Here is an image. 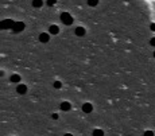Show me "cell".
Masks as SVG:
<instances>
[{
	"instance_id": "6da1fadb",
	"label": "cell",
	"mask_w": 155,
	"mask_h": 136,
	"mask_svg": "<svg viewBox=\"0 0 155 136\" xmlns=\"http://www.w3.org/2000/svg\"><path fill=\"white\" fill-rule=\"evenodd\" d=\"M61 20H62V23H63V24L70 26L71 23H73V18H71V15H70V14H68V12H63V14H61Z\"/></svg>"
},
{
	"instance_id": "7a4b0ae2",
	"label": "cell",
	"mask_w": 155,
	"mask_h": 136,
	"mask_svg": "<svg viewBox=\"0 0 155 136\" xmlns=\"http://www.w3.org/2000/svg\"><path fill=\"white\" fill-rule=\"evenodd\" d=\"M2 28L3 30H10V28H14V26H15V22L14 20H11V19H4L3 22H2Z\"/></svg>"
},
{
	"instance_id": "3957f363",
	"label": "cell",
	"mask_w": 155,
	"mask_h": 136,
	"mask_svg": "<svg viewBox=\"0 0 155 136\" xmlns=\"http://www.w3.org/2000/svg\"><path fill=\"white\" fill-rule=\"evenodd\" d=\"M25 23L23 22H15V26H14V32H22L23 30H25Z\"/></svg>"
},
{
	"instance_id": "277c9868",
	"label": "cell",
	"mask_w": 155,
	"mask_h": 136,
	"mask_svg": "<svg viewBox=\"0 0 155 136\" xmlns=\"http://www.w3.org/2000/svg\"><path fill=\"white\" fill-rule=\"evenodd\" d=\"M82 110H84L85 113H91V112L93 110V106H92V104H89V103H85L84 105H82Z\"/></svg>"
},
{
	"instance_id": "5b68a950",
	"label": "cell",
	"mask_w": 155,
	"mask_h": 136,
	"mask_svg": "<svg viewBox=\"0 0 155 136\" xmlns=\"http://www.w3.org/2000/svg\"><path fill=\"white\" fill-rule=\"evenodd\" d=\"M74 34L77 35V37H84L85 35V28L84 27H77L74 30Z\"/></svg>"
},
{
	"instance_id": "8992f818",
	"label": "cell",
	"mask_w": 155,
	"mask_h": 136,
	"mask_svg": "<svg viewBox=\"0 0 155 136\" xmlns=\"http://www.w3.org/2000/svg\"><path fill=\"white\" fill-rule=\"evenodd\" d=\"M16 92L19 93V94H25V93L27 92V86L23 85V84H22V85H18V86H16Z\"/></svg>"
},
{
	"instance_id": "52a82bcc",
	"label": "cell",
	"mask_w": 155,
	"mask_h": 136,
	"mask_svg": "<svg viewBox=\"0 0 155 136\" xmlns=\"http://www.w3.org/2000/svg\"><path fill=\"white\" fill-rule=\"evenodd\" d=\"M49 32H50V34H53V35H57V34L59 32V28H58V26H54V24H53V26H50V27H49Z\"/></svg>"
},
{
	"instance_id": "ba28073f",
	"label": "cell",
	"mask_w": 155,
	"mask_h": 136,
	"mask_svg": "<svg viewBox=\"0 0 155 136\" xmlns=\"http://www.w3.org/2000/svg\"><path fill=\"white\" fill-rule=\"evenodd\" d=\"M39 40H40V42H42V43H47V42H49V34H40L39 35Z\"/></svg>"
},
{
	"instance_id": "9c48e42d",
	"label": "cell",
	"mask_w": 155,
	"mask_h": 136,
	"mask_svg": "<svg viewBox=\"0 0 155 136\" xmlns=\"http://www.w3.org/2000/svg\"><path fill=\"white\" fill-rule=\"evenodd\" d=\"M42 5H43V0H32V7L40 8Z\"/></svg>"
},
{
	"instance_id": "30bf717a",
	"label": "cell",
	"mask_w": 155,
	"mask_h": 136,
	"mask_svg": "<svg viewBox=\"0 0 155 136\" xmlns=\"http://www.w3.org/2000/svg\"><path fill=\"white\" fill-rule=\"evenodd\" d=\"M71 108V105H70V103H68V101H63L62 104H61V109L62 110H69Z\"/></svg>"
},
{
	"instance_id": "8fae6325",
	"label": "cell",
	"mask_w": 155,
	"mask_h": 136,
	"mask_svg": "<svg viewBox=\"0 0 155 136\" xmlns=\"http://www.w3.org/2000/svg\"><path fill=\"white\" fill-rule=\"evenodd\" d=\"M10 81L11 82H20V75L19 74H12L10 77Z\"/></svg>"
},
{
	"instance_id": "7c38bea8",
	"label": "cell",
	"mask_w": 155,
	"mask_h": 136,
	"mask_svg": "<svg viewBox=\"0 0 155 136\" xmlns=\"http://www.w3.org/2000/svg\"><path fill=\"white\" fill-rule=\"evenodd\" d=\"M99 4V0H88V5L89 7H96Z\"/></svg>"
},
{
	"instance_id": "4fadbf2b",
	"label": "cell",
	"mask_w": 155,
	"mask_h": 136,
	"mask_svg": "<svg viewBox=\"0 0 155 136\" xmlns=\"http://www.w3.org/2000/svg\"><path fill=\"white\" fill-rule=\"evenodd\" d=\"M93 136H104V131H101V129H94Z\"/></svg>"
},
{
	"instance_id": "5bb4252c",
	"label": "cell",
	"mask_w": 155,
	"mask_h": 136,
	"mask_svg": "<svg viewBox=\"0 0 155 136\" xmlns=\"http://www.w3.org/2000/svg\"><path fill=\"white\" fill-rule=\"evenodd\" d=\"M61 86H62V84H61L59 81H55V82H54V88H55V89H59Z\"/></svg>"
},
{
	"instance_id": "9a60e30c",
	"label": "cell",
	"mask_w": 155,
	"mask_h": 136,
	"mask_svg": "<svg viewBox=\"0 0 155 136\" xmlns=\"http://www.w3.org/2000/svg\"><path fill=\"white\" fill-rule=\"evenodd\" d=\"M55 2H57V0H47V5H50V7H51V5H54L55 4Z\"/></svg>"
},
{
	"instance_id": "2e32d148",
	"label": "cell",
	"mask_w": 155,
	"mask_h": 136,
	"mask_svg": "<svg viewBox=\"0 0 155 136\" xmlns=\"http://www.w3.org/2000/svg\"><path fill=\"white\" fill-rule=\"evenodd\" d=\"M144 136H154V132H152V131H146V132H144Z\"/></svg>"
},
{
	"instance_id": "e0dca14e",
	"label": "cell",
	"mask_w": 155,
	"mask_h": 136,
	"mask_svg": "<svg viewBox=\"0 0 155 136\" xmlns=\"http://www.w3.org/2000/svg\"><path fill=\"white\" fill-rule=\"evenodd\" d=\"M51 119L57 120V119H58V115H57V113H53V115H51Z\"/></svg>"
},
{
	"instance_id": "ac0fdd59",
	"label": "cell",
	"mask_w": 155,
	"mask_h": 136,
	"mask_svg": "<svg viewBox=\"0 0 155 136\" xmlns=\"http://www.w3.org/2000/svg\"><path fill=\"white\" fill-rule=\"evenodd\" d=\"M150 45H151V46H154V47H155V38H152V39H151V40H150Z\"/></svg>"
},
{
	"instance_id": "d6986e66",
	"label": "cell",
	"mask_w": 155,
	"mask_h": 136,
	"mask_svg": "<svg viewBox=\"0 0 155 136\" xmlns=\"http://www.w3.org/2000/svg\"><path fill=\"white\" fill-rule=\"evenodd\" d=\"M150 28H151V30H152V31H155V23H152V24L150 26Z\"/></svg>"
},
{
	"instance_id": "ffe728a7",
	"label": "cell",
	"mask_w": 155,
	"mask_h": 136,
	"mask_svg": "<svg viewBox=\"0 0 155 136\" xmlns=\"http://www.w3.org/2000/svg\"><path fill=\"white\" fill-rule=\"evenodd\" d=\"M63 136H73V135H70V133H66V135H63Z\"/></svg>"
},
{
	"instance_id": "44dd1931",
	"label": "cell",
	"mask_w": 155,
	"mask_h": 136,
	"mask_svg": "<svg viewBox=\"0 0 155 136\" xmlns=\"http://www.w3.org/2000/svg\"><path fill=\"white\" fill-rule=\"evenodd\" d=\"M154 58H155V51H154Z\"/></svg>"
}]
</instances>
